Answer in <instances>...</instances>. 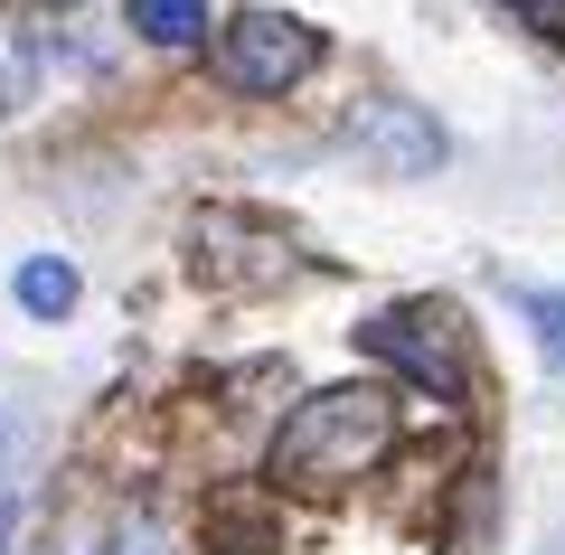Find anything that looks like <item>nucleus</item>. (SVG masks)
I'll return each mask as SVG.
<instances>
[{
  "label": "nucleus",
  "instance_id": "f257e3e1",
  "mask_svg": "<svg viewBox=\"0 0 565 555\" xmlns=\"http://www.w3.org/2000/svg\"><path fill=\"white\" fill-rule=\"evenodd\" d=\"M386 442H396V396H377V386H321V396H302L282 415L274 480H292V490H340V480L377 471Z\"/></svg>",
  "mask_w": 565,
  "mask_h": 555
},
{
  "label": "nucleus",
  "instance_id": "f03ea898",
  "mask_svg": "<svg viewBox=\"0 0 565 555\" xmlns=\"http://www.w3.org/2000/svg\"><path fill=\"white\" fill-rule=\"evenodd\" d=\"M359 349L386 357L415 396H444V405L471 396V349H462V320H452L444 301H396V311H377L359 330Z\"/></svg>",
  "mask_w": 565,
  "mask_h": 555
},
{
  "label": "nucleus",
  "instance_id": "7ed1b4c3",
  "mask_svg": "<svg viewBox=\"0 0 565 555\" xmlns=\"http://www.w3.org/2000/svg\"><path fill=\"white\" fill-rule=\"evenodd\" d=\"M321 66V39L302 20H282V10H236L217 39V76L236 95H282V85H302Z\"/></svg>",
  "mask_w": 565,
  "mask_h": 555
},
{
  "label": "nucleus",
  "instance_id": "20e7f679",
  "mask_svg": "<svg viewBox=\"0 0 565 555\" xmlns=\"http://www.w3.org/2000/svg\"><path fill=\"white\" fill-rule=\"evenodd\" d=\"M199 274L226 282V292H274V282L302 274V255H292V236H274V226L236 217V207H207L199 217Z\"/></svg>",
  "mask_w": 565,
  "mask_h": 555
},
{
  "label": "nucleus",
  "instance_id": "39448f33",
  "mask_svg": "<svg viewBox=\"0 0 565 555\" xmlns=\"http://www.w3.org/2000/svg\"><path fill=\"white\" fill-rule=\"evenodd\" d=\"M340 132L359 141L377 170H396V179H434V170H444V151H452L444 122L424 114V104H405V95H359Z\"/></svg>",
  "mask_w": 565,
  "mask_h": 555
},
{
  "label": "nucleus",
  "instance_id": "423d86ee",
  "mask_svg": "<svg viewBox=\"0 0 565 555\" xmlns=\"http://www.w3.org/2000/svg\"><path fill=\"white\" fill-rule=\"evenodd\" d=\"M20 311L29 320H66L76 311V264L66 255H29L20 264Z\"/></svg>",
  "mask_w": 565,
  "mask_h": 555
},
{
  "label": "nucleus",
  "instance_id": "0eeeda50",
  "mask_svg": "<svg viewBox=\"0 0 565 555\" xmlns=\"http://www.w3.org/2000/svg\"><path fill=\"white\" fill-rule=\"evenodd\" d=\"M132 29L151 47H199L207 39V0H132Z\"/></svg>",
  "mask_w": 565,
  "mask_h": 555
},
{
  "label": "nucleus",
  "instance_id": "6e6552de",
  "mask_svg": "<svg viewBox=\"0 0 565 555\" xmlns=\"http://www.w3.org/2000/svg\"><path fill=\"white\" fill-rule=\"evenodd\" d=\"M500 292H509V311H527L546 367H565V292H546V282H509V274H500Z\"/></svg>",
  "mask_w": 565,
  "mask_h": 555
},
{
  "label": "nucleus",
  "instance_id": "1a4fd4ad",
  "mask_svg": "<svg viewBox=\"0 0 565 555\" xmlns=\"http://www.w3.org/2000/svg\"><path fill=\"white\" fill-rule=\"evenodd\" d=\"M29 95H39V47L20 20H0V114H20Z\"/></svg>",
  "mask_w": 565,
  "mask_h": 555
},
{
  "label": "nucleus",
  "instance_id": "9d476101",
  "mask_svg": "<svg viewBox=\"0 0 565 555\" xmlns=\"http://www.w3.org/2000/svg\"><path fill=\"white\" fill-rule=\"evenodd\" d=\"M95 555H180V546H170V527L151 509H132V517H114V546H95Z\"/></svg>",
  "mask_w": 565,
  "mask_h": 555
},
{
  "label": "nucleus",
  "instance_id": "9b49d317",
  "mask_svg": "<svg viewBox=\"0 0 565 555\" xmlns=\"http://www.w3.org/2000/svg\"><path fill=\"white\" fill-rule=\"evenodd\" d=\"M519 10H527L537 29H556V39H565V0H519Z\"/></svg>",
  "mask_w": 565,
  "mask_h": 555
},
{
  "label": "nucleus",
  "instance_id": "f8f14e48",
  "mask_svg": "<svg viewBox=\"0 0 565 555\" xmlns=\"http://www.w3.org/2000/svg\"><path fill=\"white\" fill-rule=\"evenodd\" d=\"M57 10H66V0H57Z\"/></svg>",
  "mask_w": 565,
  "mask_h": 555
}]
</instances>
